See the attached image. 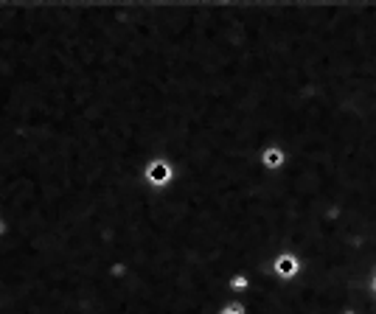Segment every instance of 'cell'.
<instances>
[{
    "instance_id": "1",
    "label": "cell",
    "mask_w": 376,
    "mask_h": 314,
    "mask_svg": "<svg viewBox=\"0 0 376 314\" xmlns=\"http://www.w3.org/2000/svg\"><path fill=\"white\" fill-rule=\"evenodd\" d=\"M278 163H281L278 152H267V166H278Z\"/></svg>"
},
{
    "instance_id": "2",
    "label": "cell",
    "mask_w": 376,
    "mask_h": 314,
    "mask_svg": "<svg viewBox=\"0 0 376 314\" xmlns=\"http://www.w3.org/2000/svg\"><path fill=\"white\" fill-rule=\"evenodd\" d=\"M278 270L284 272V275H292V272H289V270H292V261H289V258H287V261H278Z\"/></svg>"
}]
</instances>
